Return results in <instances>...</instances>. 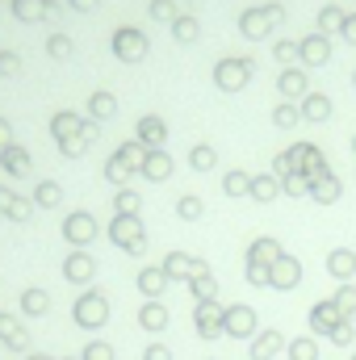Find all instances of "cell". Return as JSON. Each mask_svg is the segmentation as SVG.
Returning a JSON list of instances; mask_svg holds the SVG:
<instances>
[{"mask_svg": "<svg viewBox=\"0 0 356 360\" xmlns=\"http://www.w3.org/2000/svg\"><path fill=\"white\" fill-rule=\"evenodd\" d=\"M302 276H306L302 260L285 252V256H281L276 264H268V289H276V293H293V289L302 285Z\"/></svg>", "mask_w": 356, "mask_h": 360, "instance_id": "cell-3", "label": "cell"}, {"mask_svg": "<svg viewBox=\"0 0 356 360\" xmlns=\"http://www.w3.org/2000/svg\"><path fill=\"white\" fill-rule=\"evenodd\" d=\"M21 310H25L30 319H42V314L51 310V293H46V289H25V293H21Z\"/></svg>", "mask_w": 356, "mask_h": 360, "instance_id": "cell-17", "label": "cell"}, {"mask_svg": "<svg viewBox=\"0 0 356 360\" xmlns=\"http://www.w3.org/2000/svg\"><path fill=\"white\" fill-rule=\"evenodd\" d=\"M63 281L80 285V289H89L92 281H96V260H92L89 248H72V256L63 260Z\"/></svg>", "mask_w": 356, "mask_h": 360, "instance_id": "cell-6", "label": "cell"}, {"mask_svg": "<svg viewBox=\"0 0 356 360\" xmlns=\"http://www.w3.org/2000/svg\"><path fill=\"white\" fill-rule=\"evenodd\" d=\"M189 293H193V302H214V297H218V276L210 269L197 272V276L189 281Z\"/></svg>", "mask_w": 356, "mask_h": 360, "instance_id": "cell-15", "label": "cell"}, {"mask_svg": "<svg viewBox=\"0 0 356 360\" xmlns=\"http://www.w3.org/2000/svg\"><path fill=\"white\" fill-rule=\"evenodd\" d=\"M189 164H193L197 172H210V168H214V151H210V147H193V155H189Z\"/></svg>", "mask_w": 356, "mask_h": 360, "instance_id": "cell-31", "label": "cell"}, {"mask_svg": "<svg viewBox=\"0 0 356 360\" xmlns=\"http://www.w3.org/2000/svg\"><path fill=\"white\" fill-rule=\"evenodd\" d=\"M222 188H227V197H248V193H252V176H248V172H231Z\"/></svg>", "mask_w": 356, "mask_h": 360, "instance_id": "cell-30", "label": "cell"}, {"mask_svg": "<svg viewBox=\"0 0 356 360\" xmlns=\"http://www.w3.org/2000/svg\"><path fill=\"white\" fill-rule=\"evenodd\" d=\"M0 335H4V344H8V348H30V335H25L13 319H0Z\"/></svg>", "mask_w": 356, "mask_h": 360, "instance_id": "cell-27", "label": "cell"}, {"mask_svg": "<svg viewBox=\"0 0 356 360\" xmlns=\"http://www.w3.org/2000/svg\"><path fill=\"white\" fill-rule=\"evenodd\" d=\"M352 340H356V323L352 319H340V323L327 331V344H331V348H352Z\"/></svg>", "mask_w": 356, "mask_h": 360, "instance_id": "cell-21", "label": "cell"}, {"mask_svg": "<svg viewBox=\"0 0 356 360\" xmlns=\"http://www.w3.org/2000/svg\"><path fill=\"white\" fill-rule=\"evenodd\" d=\"M310 197H314L319 205H336V201H340V180L327 172L323 180H314V184H310Z\"/></svg>", "mask_w": 356, "mask_h": 360, "instance_id": "cell-18", "label": "cell"}, {"mask_svg": "<svg viewBox=\"0 0 356 360\" xmlns=\"http://www.w3.org/2000/svg\"><path fill=\"white\" fill-rule=\"evenodd\" d=\"M63 239H68L72 248H92V239H96V218H92L89 210L68 214V222H63Z\"/></svg>", "mask_w": 356, "mask_h": 360, "instance_id": "cell-8", "label": "cell"}, {"mask_svg": "<svg viewBox=\"0 0 356 360\" xmlns=\"http://www.w3.org/2000/svg\"><path fill=\"white\" fill-rule=\"evenodd\" d=\"M30 360H42V356H30Z\"/></svg>", "mask_w": 356, "mask_h": 360, "instance_id": "cell-48", "label": "cell"}, {"mask_svg": "<svg viewBox=\"0 0 356 360\" xmlns=\"http://www.w3.org/2000/svg\"><path fill=\"white\" fill-rule=\"evenodd\" d=\"M76 4H92V0H76Z\"/></svg>", "mask_w": 356, "mask_h": 360, "instance_id": "cell-47", "label": "cell"}, {"mask_svg": "<svg viewBox=\"0 0 356 360\" xmlns=\"http://www.w3.org/2000/svg\"><path fill=\"white\" fill-rule=\"evenodd\" d=\"M281 256H285V248H281V243H276L272 235H260V239H252V243H248V256H243V260H260V264H276Z\"/></svg>", "mask_w": 356, "mask_h": 360, "instance_id": "cell-14", "label": "cell"}, {"mask_svg": "<svg viewBox=\"0 0 356 360\" xmlns=\"http://www.w3.org/2000/svg\"><path fill=\"white\" fill-rule=\"evenodd\" d=\"M352 360H356V352H352Z\"/></svg>", "mask_w": 356, "mask_h": 360, "instance_id": "cell-52", "label": "cell"}, {"mask_svg": "<svg viewBox=\"0 0 356 360\" xmlns=\"http://www.w3.org/2000/svg\"><path fill=\"white\" fill-rule=\"evenodd\" d=\"M285 344H289V340H285L276 327H260V331H256V340L248 344V356H252V360H276L281 352H285Z\"/></svg>", "mask_w": 356, "mask_h": 360, "instance_id": "cell-9", "label": "cell"}, {"mask_svg": "<svg viewBox=\"0 0 356 360\" xmlns=\"http://www.w3.org/2000/svg\"><path fill=\"white\" fill-rule=\"evenodd\" d=\"M134 285H139V293H143V297L151 302V297H164L172 281L164 276V269H160V264H147V269H139V276H134Z\"/></svg>", "mask_w": 356, "mask_h": 360, "instance_id": "cell-12", "label": "cell"}, {"mask_svg": "<svg viewBox=\"0 0 356 360\" xmlns=\"http://www.w3.org/2000/svg\"><path fill=\"white\" fill-rule=\"evenodd\" d=\"M160 269H164V276H168L172 285H189L197 272H205L210 264H205L201 256H189V252H168V256L160 260Z\"/></svg>", "mask_w": 356, "mask_h": 360, "instance_id": "cell-4", "label": "cell"}, {"mask_svg": "<svg viewBox=\"0 0 356 360\" xmlns=\"http://www.w3.org/2000/svg\"><path fill=\"white\" fill-rule=\"evenodd\" d=\"M143 176L147 180H168L172 176V160H168L164 151H151V155L143 160Z\"/></svg>", "mask_w": 356, "mask_h": 360, "instance_id": "cell-19", "label": "cell"}, {"mask_svg": "<svg viewBox=\"0 0 356 360\" xmlns=\"http://www.w3.org/2000/svg\"><path fill=\"white\" fill-rule=\"evenodd\" d=\"M143 139H147V143H164V122L147 117V122H143Z\"/></svg>", "mask_w": 356, "mask_h": 360, "instance_id": "cell-35", "label": "cell"}, {"mask_svg": "<svg viewBox=\"0 0 356 360\" xmlns=\"http://www.w3.org/2000/svg\"><path fill=\"white\" fill-rule=\"evenodd\" d=\"M8 168H13V172H30V160H25V155H17V151H13V155H8Z\"/></svg>", "mask_w": 356, "mask_h": 360, "instance_id": "cell-41", "label": "cell"}, {"mask_svg": "<svg viewBox=\"0 0 356 360\" xmlns=\"http://www.w3.org/2000/svg\"><path fill=\"white\" fill-rule=\"evenodd\" d=\"M126 256H134V260H139V256H147V239H139V243H130V248H126Z\"/></svg>", "mask_w": 356, "mask_h": 360, "instance_id": "cell-44", "label": "cell"}, {"mask_svg": "<svg viewBox=\"0 0 356 360\" xmlns=\"http://www.w3.org/2000/svg\"><path fill=\"white\" fill-rule=\"evenodd\" d=\"M306 113H310V117H327V113H331L327 96H310V101H306Z\"/></svg>", "mask_w": 356, "mask_h": 360, "instance_id": "cell-37", "label": "cell"}, {"mask_svg": "<svg viewBox=\"0 0 356 360\" xmlns=\"http://www.w3.org/2000/svg\"><path fill=\"white\" fill-rule=\"evenodd\" d=\"M306 55H310V63H323L327 59V42H306Z\"/></svg>", "mask_w": 356, "mask_h": 360, "instance_id": "cell-39", "label": "cell"}, {"mask_svg": "<svg viewBox=\"0 0 356 360\" xmlns=\"http://www.w3.org/2000/svg\"><path fill=\"white\" fill-rule=\"evenodd\" d=\"M222 302L214 297V302H193V327H197V335L201 340H222Z\"/></svg>", "mask_w": 356, "mask_h": 360, "instance_id": "cell-5", "label": "cell"}, {"mask_svg": "<svg viewBox=\"0 0 356 360\" xmlns=\"http://www.w3.org/2000/svg\"><path fill=\"white\" fill-rule=\"evenodd\" d=\"M139 239H147L139 214H113V222H109V243H113L117 252H126V248L139 243Z\"/></svg>", "mask_w": 356, "mask_h": 360, "instance_id": "cell-7", "label": "cell"}, {"mask_svg": "<svg viewBox=\"0 0 356 360\" xmlns=\"http://www.w3.org/2000/svg\"><path fill=\"white\" fill-rule=\"evenodd\" d=\"M293 122V109H276V126H289Z\"/></svg>", "mask_w": 356, "mask_h": 360, "instance_id": "cell-45", "label": "cell"}, {"mask_svg": "<svg viewBox=\"0 0 356 360\" xmlns=\"http://www.w3.org/2000/svg\"><path fill=\"white\" fill-rule=\"evenodd\" d=\"M248 80V68L243 63H218V84L222 89H239Z\"/></svg>", "mask_w": 356, "mask_h": 360, "instance_id": "cell-24", "label": "cell"}, {"mask_svg": "<svg viewBox=\"0 0 356 360\" xmlns=\"http://www.w3.org/2000/svg\"><path fill=\"white\" fill-rule=\"evenodd\" d=\"M72 323H76L80 331H101V327L109 323V297H105V289L89 285L84 293H76V302H72Z\"/></svg>", "mask_w": 356, "mask_h": 360, "instance_id": "cell-1", "label": "cell"}, {"mask_svg": "<svg viewBox=\"0 0 356 360\" xmlns=\"http://www.w3.org/2000/svg\"><path fill=\"white\" fill-rule=\"evenodd\" d=\"M201 214H205V201H201L197 193H184L177 201V218H184V222H197Z\"/></svg>", "mask_w": 356, "mask_h": 360, "instance_id": "cell-23", "label": "cell"}, {"mask_svg": "<svg viewBox=\"0 0 356 360\" xmlns=\"http://www.w3.org/2000/svg\"><path fill=\"white\" fill-rule=\"evenodd\" d=\"M352 323H356V314H352Z\"/></svg>", "mask_w": 356, "mask_h": 360, "instance_id": "cell-51", "label": "cell"}, {"mask_svg": "<svg viewBox=\"0 0 356 360\" xmlns=\"http://www.w3.org/2000/svg\"><path fill=\"white\" fill-rule=\"evenodd\" d=\"M30 210H34V205H30V201H13V210H8V214H13V218H21V222H25V218H30Z\"/></svg>", "mask_w": 356, "mask_h": 360, "instance_id": "cell-42", "label": "cell"}, {"mask_svg": "<svg viewBox=\"0 0 356 360\" xmlns=\"http://www.w3.org/2000/svg\"><path fill=\"white\" fill-rule=\"evenodd\" d=\"M0 210H13V197H8L4 188H0Z\"/></svg>", "mask_w": 356, "mask_h": 360, "instance_id": "cell-46", "label": "cell"}, {"mask_svg": "<svg viewBox=\"0 0 356 360\" xmlns=\"http://www.w3.org/2000/svg\"><path fill=\"white\" fill-rule=\"evenodd\" d=\"M42 360H55V356H42Z\"/></svg>", "mask_w": 356, "mask_h": 360, "instance_id": "cell-49", "label": "cell"}, {"mask_svg": "<svg viewBox=\"0 0 356 360\" xmlns=\"http://www.w3.org/2000/svg\"><path fill=\"white\" fill-rule=\"evenodd\" d=\"M105 176L113 180V184H122V180L130 176V168H126V164H122V160L113 155V160H109V168H105Z\"/></svg>", "mask_w": 356, "mask_h": 360, "instance_id": "cell-36", "label": "cell"}, {"mask_svg": "<svg viewBox=\"0 0 356 360\" xmlns=\"http://www.w3.org/2000/svg\"><path fill=\"white\" fill-rule=\"evenodd\" d=\"M80 360H117V352H113L109 340H89L84 352H80Z\"/></svg>", "mask_w": 356, "mask_h": 360, "instance_id": "cell-28", "label": "cell"}, {"mask_svg": "<svg viewBox=\"0 0 356 360\" xmlns=\"http://www.w3.org/2000/svg\"><path fill=\"white\" fill-rule=\"evenodd\" d=\"M143 360H172V348L168 344H147L143 348Z\"/></svg>", "mask_w": 356, "mask_h": 360, "instance_id": "cell-38", "label": "cell"}, {"mask_svg": "<svg viewBox=\"0 0 356 360\" xmlns=\"http://www.w3.org/2000/svg\"><path fill=\"white\" fill-rule=\"evenodd\" d=\"M205 360H218V356H205Z\"/></svg>", "mask_w": 356, "mask_h": 360, "instance_id": "cell-50", "label": "cell"}, {"mask_svg": "<svg viewBox=\"0 0 356 360\" xmlns=\"http://www.w3.org/2000/svg\"><path fill=\"white\" fill-rule=\"evenodd\" d=\"M92 113H96V117H109V113H113V101H109V96H92Z\"/></svg>", "mask_w": 356, "mask_h": 360, "instance_id": "cell-40", "label": "cell"}, {"mask_svg": "<svg viewBox=\"0 0 356 360\" xmlns=\"http://www.w3.org/2000/svg\"><path fill=\"white\" fill-rule=\"evenodd\" d=\"M248 197H256V201H265V205H268V201H276V197H281V184H276L272 176H256Z\"/></svg>", "mask_w": 356, "mask_h": 360, "instance_id": "cell-25", "label": "cell"}, {"mask_svg": "<svg viewBox=\"0 0 356 360\" xmlns=\"http://www.w3.org/2000/svg\"><path fill=\"white\" fill-rule=\"evenodd\" d=\"M243 281H248L252 289H268V264H260V260H243Z\"/></svg>", "mask_w": 356, "mask_h": 360, "instance_id": "cell-26", "label": "cell"}, {"mask_svg": "<svg viewBox=\"0 0 356 360\" xmlns=\"http://www.w3.org/2000/svg\"><path fill=\"white\" fill-rule=\"evenodd\" d=\"M117 160H122V164L134 172V168H143V160H147V155H143L139 147H122V151H117Z\"/></svg>", "mask_w": 356, "mask_h": 360, "instance_id": "cell-33", "label": "cell"}, {"mask_svg": "<svg viewBox=\"0 0 356 360\" xmlns=\"http://www.w3.org/2000/svg\"><path fill=\"white\" fill-rule=\"evenodd\" d=\"M63 201V188L59 184H42L38 188V205H59Z\"/></svg>", "mask_w": 356, "mask_h": 360, "instance_id": "cell-34", "label": "cell"}, {"mask_svg": "<svg viewBox=\"0 0 356 360\" xmlns=\"http://www.w3.org/2000/svg\"><path fill=\"white\" fill-rule=\"evenodd\" d=\"M139 193H130V188H117L113 193V214H139Z\"/></svg>", "mask_w": 356, "mask_h": 360, "instance_id": "cell-29", "label": "cell"}, {"mask_svg": "<svg viewBox=\"0 0 356 360\" xmlns=\"http://www.w3.org/2000/svg\"><path fill=\"white\" fill-rule=\"evenodd\" d=\"M302 89V76H281V92H298Z\"/></svg>", "mask_w": 356, "mask_h": 360, "instance_id": "cell-43", "label": "cell"}, {"mask_svg": "<svg viewBox=\"0 0 356 360\" xmlns=\"http://www.w3.org/2000/svg\"><path fill=\"white\" fill-rule=\"evenodd\" d=\"M340 319H344V314H340V306H336L331 297H323V302H314V306H310V314H306V327H310V335L319 340V335H327V331H331Z\"/></svg>", "mask_w": 356, "mask_h": 360, "instance_id": "cell-10", "label": "cell"}, {"mask_svg": "<svg viewBox=\"0 0 356 360\" xmlns=\"http://www.w3.org/2000/svg\"><path fill=\"white\" fill-rule=\"evenodd\" d=\"M113 46H117V55H122V59H139L147 42H143V38H139L134 30H122V34L113 38Z\"/></svg>", "mask_w": 356, "mask_h": 360, "instance_id": "cell-20", "label": "cell"}, {"mask_svg": "<svg viewBox=\"0 0 356 360\" xmlns=\"http://www.w3.org/2000/svg\"><path fill=\"white\" fill-rule=\"evenodd\" d=\"M285 356L289 360H319V340L314 335H293L285 344Z\"/></svg>", "mask_w": 356, "mask_h": 360, "instance_id": "cell-16", "label": "cell"}, {"mask_svg": "<svg viewBox=\"0 0 356 360\" xmlns=\"http://www.w3.org/2000/svg\"><path fill=\"white\" fill-rule=\"evenodd\" d=\"M327 272L344 285V281H356V248H331L327 252Z\"/></svg>", "mask_w": 356, "mask_h": 360, "instance_id": "cell-13", "label": "cell"}, {"mask_svg": "<svg viewBox=\"0 0 356 360\" xmlns=\"http://www.w3.org/2000/svg\"><path fill=\"white\" fill-rule=\"evenodd\" d=\"M331 302L340 306V314H344V319H352V314H356V281H344V285L331 293Z\"/></svg>", "mask_w": 356, "mask_h": 360, "instance_id": "cell-22", "label": "cell"}, {"mask_svg": "<svg viewBox=\"0 0 356 360\" xmlns=\"http://www.w3.org/2000/svg\"><path fill=\"white\" fill-rule=\"evenodd\" d=\"M168 323H172V314H168V306H164L160 297H151V302H143V306H139V327H143L147 335L168 331Z\"/></svg>", "mask_w": 356, "mask_h": 360, "instance_id": "cell-11", "label": "cell"}, {"mask_svg": "<svg viewBox=\"0 0 356 360\" xmlns=\"http://www.w3.org/2000/svg\"><path fill=\"white\" fill-rule=\"evenodd\" d=\"M256 331H260V314H256V306H248V302H231V306L222 310V335H227V340H243V344H252Z\"/></svg>", "mask_w": 356, "mask_h": 360, "instance_id": "cell-2", "label": "cell"}, {"mask_svg": "<svg viewBox=\"0 0 356 360\" xmlns=\"http://www.w3.org/2000/svg\"><path fill=\"white\" fill-rule=\"evenodd\" d=\"M281 193H289V197H306L310 184H306L302 176H281Z\"/></svg>", "mask_w": 356, "mask_h": 360, "instance_id": "cell-32", "label": "cell"}]
</instances>
